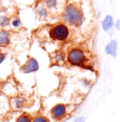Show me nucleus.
<instances>
[{
	"mask_svg": "<svg viewBox=\"0 0 120 122\" xmlns=\"http://www.w3.org/2000/svg\"><path fill=\"white\" fill-rule=\"evenodd\" d=\"M63 17L64 21L71 25H80L83 22V14L73 4H69L66 7Z\"/></svg>",
	"mask_w": 120,
	"mask_h": 122,
	"instance_id": "obj_1",
	"label": "nucleus"
},
{
	"mask_svg": "<svg viewBox=\"0 0 120 122\" xmlns=\"http://www.w3.org/2000/svg\"><path fill=\"white\" fill-rule=\"evenodd\" d=\"M69 33V29L67 26L62 23L54 25L50 31V37L57 41L65 40L68 37Z\"/></svg>",
	"mask_w": 120,
	"mask_h": 122,
	"instance_id": "obj_2",
	"label": "nucleus"
},
{
	"mask_svg": "<svg viewBox=\"0 0 120 122\" xmlns=\"http://www.w3.org/2000/svg\"><path fill=\"white\" fill-rule=\"evenodd\" d=\"M69 62L74 66H82L86 61L84 53L80 49H73L68 54Z\"/></svg>",
	"mask_w": 120,
	"mask_h": 122,
	"instance_id": "obj_3",
	"label": "nucleus"
},
{
	"mask_svg": "<svg viewBox=\"0 0 120 122\" xmlns=\"http://www.w3.org/2000/svg\"><path fill=\"white\" fill-rule=\"evenodd\" d=\"M67 109L65 105L62 104L55 105L51 110V114L52 117L55 119H61L64 118L66 115Z\"/></svg>",
	"mask_w": 120,
	"mask_h": 122,
	"instance_id": "obj_4",
	"label": "nucleus"
},
{
	"mask_svg": "<svg viewBox=\"0 0 120 122\" xmlns=\"http://www.w3.org/2000/svg\"><path fill=\"white\" fill-rule=\"evenodd\" d=\"M39 69V65L36 59L34 58H31L26 64L21 68V71L24 73H28L37 71Z\"/></svg>",
	"mask_w": 120,
	"mask_h": 122,
	"instance_id": "obj_5",
	"label": "nucleus"
},
{
	"mask_svg": "<svg viewBox=\"0 0 120 122\" xmlns=\"http://www.w3.org/2000/svg\"><path fill=\"white\" fill-rule=\"evenodd\" d=\"M117 50V41L115 40H111L105 47V53L108 55H112L113 57L116 56Z\"/></svg>",
	"mask_w": 120,
	"mask_h": 122,
	"instance_id": "obj_6",
	"label": "nucleus"
},
{
	"mask_svg": "<svg viewBox=\"0 0 120 122\" xmlns=\"http://www.w3.org/2000/svg\"><path fill=\"white\" fill-rule=\"evenodd\" d=\"M9 33L6 30L0 31V46L5 47L9 44Z\"/></svg>",
	"mask_w": 120,
	"mask_h": 122,
	"instance_id": "obj_7",
	"label": "nucleus"
},
{
	"mask_svg": "<svg viewBox=\"0 0 120 122\" xmlns=\"http://www.w3.org/2000/svg\"><path fill=\"white\" fill-rule=\"evenodd\" d=\"M113 25H114L113 18L111 16H107L106 17L104 18V20H103V23H102L103 28L104 31L109 30L110 28H112Z\"/></svg>",
	"mask_w": 120,
	"mask_h": 122,
	"instance_id": "obj_8",
	"label": "nucleus"
},
{
	"mask_svg": "<svg viewBox=\"0 0 120 122\" xmlns=\"http://www.w3.org/2000/svg\"><path fill=\"white\" fill-rule=\"evenodd\" d=\"M26 102V100L24 98L18 97L14 100L13 104H14V107L16 109H21L24 107Z\"/></svg>",
	"mask_w": 120,
	"mask_h": 122,
	"instance_id": "obj_9",
	"label": "nucleus"
},
{
	"mask_svg": "<svg viewBox=\"0 0 120 122\" xmlns=\"http://www.w3.org/2000/svg\"><path fill=\"white\" fill-rule=\"evenodd\" d=\"M36 14L40 19H43L47 17V11L43 6H40L36 9Z\"/></svg>",
	"mask_w": 120,
	"mask_h": 122,
	"instance_id": "obj_10",
	"label": "nucleus"
},
{
	"mask_svg": "<svg viewBox=\"0 0 120 122\" xmlns=\"http://www.w3.org/2000/svg\"><path fill=\"white\" fill-rule=\"evenodd\" d=\"M16 122H31V117L28 114H23L16 120Z\"/></svg>",
	"mask_w": 120,
	"mask_h": 122,
	"instance_id": "obj_11",
	"label": "nucleus"
},
{
	"mask_svg": "<svg viewBox=\"0 0 120 122\" xmlns=\"http://www.w3.org/2000/svg\"><path fill=\"white\" fill-rule=\"evenodd\" d=\"M44 3L45 4V6L48 8V9H54L57 6V0H45Z\"/></svg>",
	"mask_w": 120,
	"mask_h": 122,
	"instance_id": "obj_12",
	"label": "nucleus"
},
{
	"mask_svg": "<svg viewBox=\"0 0 120 122\" xmlns=\"http://www.w3.org/2000/svg\"><path fill=\"white\" fill-rule=\"evenodd\" d=\"M10 20L9 18L5 16H0V26L1 27H6L9 25Z\"/></svg>",
	"mask_w": 120,
	"mask_h": 122,
	"instance_id": "obj_13",
	"label": "nucleus"
},
{
	"mask_svg": "<svg viewBox=\"0 0 120 122\" xmlns=\"http://www.w3.org/2000/svg\"><path fill=\"white\" fill-rule=\"evenodd\" d=\"M55 60L57 62L64 61V54H62L60 52H58L56 54V55H55Z\"/></svg>",
	"mask_w": 120,
	"mask_h": 122,
	"instance_id": "obj_14",
	"label": "nucleus"
},
{
	"mask_svg": "<svg viewBox=\"0 0 120 122\" xmlns=\"http://www.w3.org/2000/svg\"><path fill=\"white\" fill-rule=\"evenodd\" d=\"M12 25L15 28H18V27H20L21 25V20L18 18H15L13 19L12 20Z\"/></svg>",
	"mask_w": 120,
	"mask_h": 122,
	"instance_id": "obj_15",
	"label": "nucleus"
},
{
	"mask_svg": "<svg viewBox=\"0 0 120 122\" xmlns=\"http://www.w3.org/2000/svg\"><path fill=\"white\" fill-rule=\"evenodd\" d=\"M32 122H50L49 120L45 118V117H36L35 119H33V121Z\"/></svg>",
	"mask_w": 120,
	"mask_h": 122,
	"instance_id": "obj_16",
	"label": "nucleus"
},
{
	"mask_svg": "<svg viewBox=\"0 0 120 122\" xmlns=\"http://www.w3.org/2000/svg\"><path fill=\"white\" fill-rule=\"evenodd\" d=\"M5 56H6V55L4 54H3V53L0 52V64L3 62V61L5 59Z\"/></svg>",
	"mask_w": 120,
	"mask_h": 122,
	"instance_id": "obj_17",
	"label": "nucleus"
},
{
	"mask_svg": "<svg viewBox=\"0 0 120 122\" xmlns=\"http://www.w3.org/2000/svg\"><path fill=\"white\" fill-rule=\"evenodd\" d=\"M84 122V119L83 117H78V119H76V122Z\"/></svg>",
	"mask_w": 120,
	"mask_h": 122,
	"instance_id": "obj_18",
	"label": "nucleus"
},
{
	"mask_svg": "<svg viewBox=\"0 0 120 122\" xmlns=\"http://www.w3.org/2000/svg\"><path fill=\"white\" fill-rule=\"evenodd\" d=\"M116 28L118 29V30H120V20L119 19L117 21V23H116Z\"/></svg>",
	"mask_w": 120,
	"mask_h": 122,
	"instance_id": "obj_19",
	"label": "nucleus"
}]
</instances>
